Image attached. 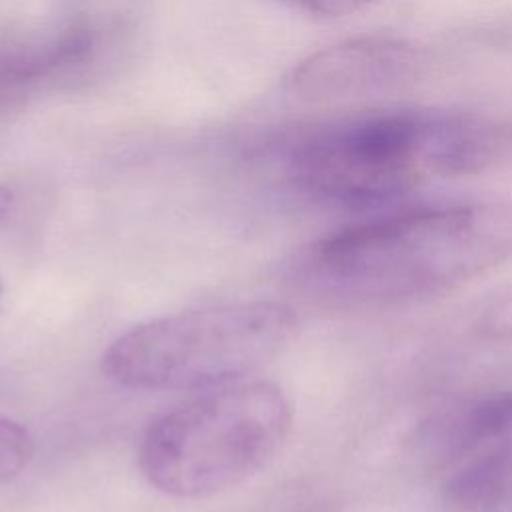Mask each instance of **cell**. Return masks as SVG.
<instances>
[{
	"label": "cell",
	"instance_id": "cell-2",
	"mask_svg": "<svg viewBox=\"0 0 512 512\" xmlns=\"http://www.w3.org/2000/svg\"><path fill=\"white\" fill-rule=\"evenodd\" d=\"M284 392L258 378L202 388L156 418L138 446L142 476L176 498H206L254 476L288 438Z\"/></svg>",
	"mask_w": 512,
	"mask_h": 512
},
{
	"label": "cell",
	"instance_id": "cell-8",
	"mask_svg": "<svg viewBox=\"0 0 512 512\" xmlns=\"http://www.w3.org/2000/svg\"><path fill=\"white\" fill-rule=\"evenodd\" d=\"M502 440H512V388L486 394L452 416L444 438V460Z\"/></svg>",
	"mask_w": 512,
	"mask_h": 512
},
{
	"label": "cell",
	"instance_id": "cell-4",
	"mask_svg": "<svg viewBox=\"0 0 512 512\" xmlns=\"http://www.w3.org/2000/svg\"><path fill=\"white\" fill-rule=\"evenodd\" d=\"M444 112L386 110L308 132L290 152L306 192L344 206L386 204L434 174Z\"/></svg>",
	"mask_w": 512,
	"mask_h": 512
},
{
	"label": "cell",
	"instance_id": "cell-10",
	"mask_svg": "<svg viewBox=\"0 0 512 512\" xmlns=\"http://www.w3.org/2000/svg\"><path fill=\"white\" fill-rule=\"evenodd\" d=\"M482 332L492 338H512V292L494 302L482 316Z\"/></svg>",
	"mask_w": 512,
	"mask_h": 512
},
{
	"label": "cell",
	"instance_id": "cell-3",
	"mask_svg": "<svg viewBox=\"0 0 512 512\" xmlns=\"http://www.w3.org/2000/svg\"><path fill=\"white\" fill-rule=\"evenodd\" d=\"M298 316L280 302H234L186 310L118 336L102 372L134 390H194L250 376L296 336Z\"/></svg>",
	"mask_w": 512,
	"mask_h": 512
},
{
	"label": "cell",
	"instance_id": "cell-7",
	"mask_svg": "<svg viewBox=\"0 0 512 512\" xmlns=\"http://www.w3.org/2000/svg\"><path fill=\"white\" fill-rule=\"evenodd\" d=\"M446 466L442 498L454 510H494L512 498V440L480 446Z\"/></svg>",
	"mask_w": 512,
	"mask_h": 512
},
{
	"label": "cell",
	"instance_id": "cell-1",
	"mask_svg": "<svg viewBox=\"0 0 512 512\" xmlns=\"http://www.w3.org/2000/svg\"><path fill=\"white\" fill-rule=\"evenodd\" d=\"M512 252V214L456 204L404 210L346 226L308 254L312 280L364 304H398L452 290Z\"/></svg>",
	"mask_w": 512,
	"mask_h": 512
},
{
	"label": "cell",
	"instance_id": "cell-9",
	"mask_svg": "<svg viewBox=\"0 0 512 512\" xmlns=\"http://www.w3.org/2000/svg\"><path fill=\"white\" fill-rule=\"evenodd\" d=\"M34 452V438L20 422L0 418V486L16 478Z\"/></svg>",
	"mask_w": 512,
	"mask_h": 512
},
{
	"label": "cell",
	"instance_id": "cell-11",
	"mask_svg": "<svg viewBox=\"0 0 512 512\" xmlns=\"http://www.w3.org/2000/svg\"><path fill=\"white\" fill-rule=\"evenodd\" d=\"M292 2H296L298 6H302L312 14L336 18V16H346L350 12H356L370 0H292Z\"/></svg>",
	"mask_w": 512,
	"mask_h": 512
},
{
	"label": "cell",
	"instance_id": "cell-6",
	"mask_svg": "<svg viewBox=\"0 0 512 512\" xmlns=\"http://www.w3.org/2000/svg\"><path fill=\"white\" fill-rule=\"evenodd\" d=\"M96 54V36L84 22L52 32L0 34V116L26 106L50 86L80 74Z\"/></svg>",
	"mask_w": 512,
	"mask_h": 512
},
{
	"label": "cell",
	"instance_id": "cell-5",
	"mask_svg": "<svg viewBox=\"0 0 512 512\" xmlns=\"http://www.w3.org/2000/svg\"><path fill=\"white\" fill-rule=\"evenodd\" d=\"M418 64L420 54L412 42L368 34L304 58L290 76V88L306 102L350 100L410 82Z\"/></svg>",
	"mask_w": 512,
	"mask_h": 512
},
{
	"label": "cell",
	"instance_id": "cell-12",
	"mask_svg": "<svg viewBox=\"0 0 512 512\" xmlns=\"http://www.w3.org/2000/svg\"><path fill=\"white\" fill-rule=\"evenodd\" d=\"M12 206H14V192L10 186L0 182V224L8 218V214L12 212Z\"/></svg>",
	"mask_w": 512,
	"mask_h": 512
},
{
	"label": "cell",
	"instance_id": "cell-13",
	"mask_svg": "<svg viewBox=\"0 0 512 512\" xmlns=\"http://www.w3.org/2000/svg\"><path fill=\"white\" fill-rule=\"evenodd\" d=\"M0 294H2V286H0Z\"/></svg>",
	"mask_w": 512,
	"mask_h": 512
}]
</instances>
